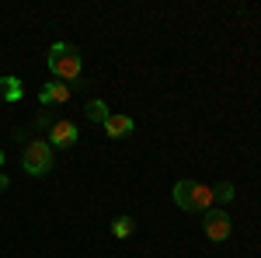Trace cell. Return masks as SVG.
<instances>
[{"label":"cell","mask_w":261,"mask_h":258,"mask_svg":"<svg viewBox=\"0 0 261 258\" xmlns=\"http://www.w3.org/2000/svg\"><path fill=\"white\" fill-rule=\"evenodd\" d=\"M0 168H4V150H0Z\"/></svg>","instance_id":"4fadbf2b"},{"label":"cell","mask_w":261,"mask_h":258,"mask_svg":"<svg viewBox=\"0 0 261 258\" xmlns=\"http://www.w3.org/2000/svg\"><path fill=\"white\" fill-rule=\"evenodd\" d=\"M81 139V129L73 126V122H53V129H49V147H60V150H66V147H73Z\"/></svg>","instance_id":"5b68a950"},{"label":"cell","mask_w":261,"mask_h":258,"mask_svg":"<svg viewBox=\"0 0 261 258\" xmlns=\"http://www.w3.org/2000/svg\"><path fill=\"white\" fill-rule=\"evenodd\" d=\"M21 164H24V171L35 175V178L49 175V168H53V147H49V139H32V143L24 147Z\"/></svg>","instance_id":"3957f363"},{"label":"cell","mask_w":261,"mask_h":258,"mask_svg":"<svg viewBox=\"0 0 261 258\" xmlns=\"http://www.w3.org/2000/svg\"><path fill=\"white\" fill-rule=\"evenodd\" d=\"M70 95H73V84H56L53 80V84H45L39 91V101L42 105H53V101H66Z\"/></svg>","instance_id":"8992f818"},{"label":"cell","mask_w":261,"mask_h":258,"mask_svg":"<svg viewBox=\"0 0 261 258\" xmlns=\"http://www.w3.org/2000/svg\"><path fill=\"white\" fill-rule=\"evenodd\" d=\"M49 70L56 74L60 80H81V70H84V56L77 45H70V42H56L53 49H49Z\"/></svg>","instance_id":"6da1fadb"},{"label":"cell","mask_w":261,"mask_h":258,"mask_svg":"<svg viewBox=\"0 0 261 258\" xmlns=\"http://www.w3.org/2000/svg\"><path fill=\"white\" fill-rule=\"evenodd\" d=\"M174 202L188 213H205L213 209V189L202 181H178L174 185Z\"/></svg>","instance_id":"7a4b0ae2"},{"label":"cell","mask_w":261,"mask_h":258,"mask_svg":"<svg viewBox=\"0 0 261 258\" xmlns=\"http://www.w3.org/2000/svg\"><path fill=\"white\" fill-rule=\"evenodd\" d=\"M0 87H4V101H21V95H24L18 77H0Z\"/></svg>","instance_id":"9c48e42d"},{"label":"cell","mask_w":261,"mask_h":258,"mask_svg":"<svg viewBox=\"0 0 261 258\" xmlns=\"http://www.w3.org/2000/svg\"><path fill=\"white\" fill-rule=\"evenodd\" d=\"M7 185H11V178H7V175H0V192H4Z\"/></svg>","instance_id":"7c38bea8"},{"label":"cell","mask_w":261,"mask_h":258,"mask_svg":"<svg viewBox=\"0 0 261 258\" xmlns=\"http://www.w3.org/2000/svg\"><path fill=\"white\" fill-rule=\"evenodd\" d=\"M133 230H136V220L133 217H119L115 223H112V234H115V238H129Z\"/></svg>","instance_id":"30bf717a"},{"label":"cell","mask_w":261,"mask_h":258,"mask_svg":"<svg viewBox=\"0 0 261 258\" xmlns=\"http://www.w3.org/2000/svg\"><path fill=\"white\" fill-rule=\"evenodd\" d=\"M136 129V122L129 119V115H108V122H105V133L112 139H119V136H129Z\"/></svg>","instance_id":"52a82bcc"},{"label":"cell","mask_w":261,"mask_h":258,"mask_svg":"<svg viewBox=\"0 0 261 258\" xmlns=\"http://www.w3.org/2000/svg\"><path fill=\"white\" fill-rule=\"evenodd\" d=\"M202 230H205V238L209 241H226L230 238V217L223 213V209H205L202 213Z\"/></svg>","instance_id":"277c9868"},{"label":"cell","mask_w":261,"mask_h":258,"mask_svg":"<svg viewBox=\"0 0 261 258\" xmlns=\"http://www.w3.org/2000/svg\"><path fill=\"white\" fill-rule=\"evenodd\" d=\"M233 199V185L230 181H220L216 189H213V202H230Z\"/></svg>","instance_id":"8fae6325"},{"label":"cell","mask_w":261,"mask_h":258,"mask_svg":"<svg viewBox=\"0 0 261 258\" xmlns=\"http://www.w3.org/2000/svg\"><path fill=\"white\" fill-rule=\"evenodd\" d=\"M84 115H87L91 122H101V126H105L112 112H108V105H105V101H98V98H94V101H87V108H84Z\"/></svg>","instance_id":"ba28073f"}]
</instances>
